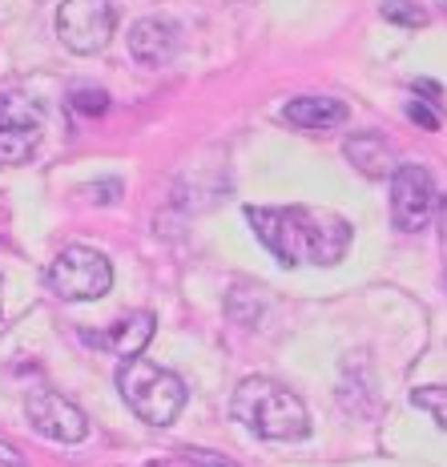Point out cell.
<instances>
[{
    "instance_id": "30bf717a",
    "label": "cell",
    "mask_w": 447,
    "mask_h": 467,
    "mask_svg": "<svg viewBox=\"0 0 447 467\" xmlns=\"http://www.w3.org/2000/svg\"><path fill=\"white\" fill-rule=\"evenodd\" d=\"M283 117L295 130H338V125H347V117H351V109H347L343 101H335V97H295V101H286Z\"/></svg>"
},
{
    "instance_id": "5b68a950",
    "label": "cell",
    "mask_w": 447,
    "mask_h": 467,
    "mask_svg": "<svg viewBox=\"0 0 447 467\" xmlns=\"http://www.w3.org/2000/svg\"><path fill=\"white\" fill-rule=\"evenodd\" d=\"M113 28H118L113 0H61V8H57V36L77 57L101 53Z\"/></svg>"
},
{
    "instance_id": "2e32d148",
    "label": "cell",
    "mask_w": 447,
    "mask_h": 467,
    "mask_svg": "<svg viewBox=\"0 0 447 467\" xmlns=\"http://www.w3.org/2000/svg\"><path fill=\"white\" fill-rule=\"evenodd\" d=\"M431 105H440V101H420V97H415V101L407 105V117L420 121L423 130H440V109H431Z\"/></svg>"
},
{
    "instance_id": "ac0fdd59",
    "label": "cell",
    "mask_w": 447,
    "mask_h": 467,
    "mask_svg": "<svg viewBox=\"0 0 447 467\" xmlns=\"http://www.w3.org/2000/svg\"><path fill=\"white\" fill-rule=\"evenodd\" d=\"M440 238H443V262H447V206L440 213Z\"/></svg>"
},
{
    "instance_id": "5bb4252c",
    "label": "cell",
    "mask_w": 447,
    "mask_h": 467,
    "mask_svg": "<svg viewBox=\"0 0 447 467\" xmlns=\"http://www.w3.org/2000/svg\"><path fill=\"white\" fill-rule=\"evenodd\" d=\"M383 21H391V25H403V28H423L427 25V13L423 8H415L411 0H383Z\"/></svg>"
},
{
    "instance_id": "8fae6325",
    "label": "cell",
    "mask_w": 447,
    "mask_h": 467,
    "mask_svg": "<svg viewBox=\"0 0 447 467\" xmlns=\"http://www.w3.org/2000/svg\"><path fill=\"white\" fill-rule=\"evenodd\" d=\"M153 327H158V318H153L150 310H138V315L121 318L109 335H85V338L97 347H109L113 355H121V358H133V355H141L145 343L153 338Z\"/></svg>"
},
{
    "instance_id": "52a82bcc",
    "label": "cell",
    "mask_w": 447,
    "mask_h": 467,
    "mask_svg": "<svg viewBox=\"0 0 447 467\" xmlns=\"http://www.w3.org/2000/svg\"><path fill=\"white\" fill-rule=\"evenodd\" d=\"M45 109L28 97H0V165H25L41 145Z\"/></svg>"
},
{
    "instance_id": "8992f818",
    "label": "cell",
    "mask_w": 447,
    "mask_h": 467,
    "mask_svg": "<svg viewBox=\"0 0 447 467\" xmlns=\"http://www.w3.org/2000/svg\"><path fill=\"white\" fill-rule=\"evenodd\" d=\"M435 206H440V193H435L431 173L415 161L395 165V173H391V222H395V230L420 234L427 222L435 218Z\"/></svg>"
},
{
    "instance_id": "9c48e42d",
    "label": "cell",
    "mask_w": 447,
    "mask_h": 467,
    "mask_svg": "<svg viewBox=\"0 0 447 467\" xmlns=\"http://www.w3.org/2000/svg\"><path fill=\"white\" fill-rule=\"evenodd\" d=\"M178 53V25L165 16H145L130 28V57L145 69H161Z\"/></svg>"
},
{
    "instance_id": "4fadbf2b",
    "label": "cell",
    "mask_w": 447,
    "mask_h": 467,
    "mask_svg": "<svg viewBox=\"0 0 447 467\" xmlns=\"http://www.w3.org/2000/svg\"><path fill=\"white\" fill-rule=\"evenodd\" d=\"M411 403L420 407V411L431 415L435 427H443V431H447V387H415Z\"/></svg>"
},
{
    "instance_id": "e0dca14e",
    "label": "cell",
    "mask_w": 447,
    "mask_h": 467,
    "mask_svg": "<svg viewBox=\"0 0 447 467\" xmlns=\"http://www.w3.org/2000/svg\"><path fill=\"white\" fill-rule=\"evenodd\" d=\"M0 463H5V467H25V455L16 451L13 443H5V440H0Z\"/></svg>"
},
{
    "instance_id": "6da1fadb",
    "label": "cell",
    "mask_w": 447,
    "mask_h": 467,
    "mask_svg": "<svg viewBox=\"0 0 447 467\" xmlns=\"http://www.w3.org/2000/svg\"><path fill=\"white\" fill-rule=\"evenodd\" d=\"M258 242L283 266H335L351 250V222L315 206H246Z\"/></svg>"
},
{
    "instance_id": "3957f363",
    "label": "cell",
    "mask_w": 447,
    "mask_h": 467,
    "mask_svg": "<svg viewBox=\"0 0 447 467\" xmlns=\"http://www.w3.org/2000/svg\"><path fill=\"white\" fill-rule=\"evenodd\" d=\"M118 391L130 403V411L150 427H170L186 407V383L141 355L125 358L118 367Z\"/></svg>"
},
{
    "instance_id": "7c38bea8",
    "label": "cell",
    "mask_w": 447,
    "mask_h": 467,
    "mask_svg": "<svg viewBox=\"0 0 447 467\" xmlns=\"http://www.w3.org/2000/svg\"><path fill=\"white\" fill-rule=\"evenodd\" d=\"M347 158H351V165H359L367 178H391L395 165H400L395 161V150L379 138V133H355V138L347 141Z\"/></svg>"
},
{
    "instance_id": "ba28073f",
    "label": "cell",
    "mask_w": 447,
    "mask_h": 467,
    "mask_svg": "<svg viewBox=\"0 0 447 467\" xmlns=\"http://www.w3.org/2000/svg\"><path fill=\"white\" fill-rule=\"evenodd\" d=\"M25 415L45 440H57V443H81L89 435V415L81 411L77 403H69L65 395L57 391H33L25 399Z\"/></svg>"
},
{
    "instance_id": "9a60e30c",
    "label": "cell",
    "mask_w": 447,
    "mask_h": 467,
    "mask_svg": "<svg viewBox=\"0 0 447 467\" xmlns=\"http://www.w3.org/2000/svg\"><path fill=\"white\" fill-rule=\"evenodd\" d=\"M69 101H73V109L85 113V117H101L105 109H109V93L105 89H73Z\"/></svg>"
},
{
    "instance_id": "277c9868",
    "label": "cell",
    "mask_w": 447,
    "mask_h": 467,
    "mask_svg": "<svg viewBox=\"0 0 447 467\" xmlns=\"http://www.w3.org/2000/svg\"><path fill=\"white\" fill-rule=\"evenodd\" d=\"M45 282L65 303H97V298L109 295L113 266H109V258L93 246H65L61 254L48 262Z\"/></svg>"
},
{
    "instance_id": "7a4b0ae2",
    "label": "cell",
    "mask_w": 447,
    "mask_h": 467,
    "mask_svg": "<svg viewBox=\"0 0 447 467\" xmlns=\"http://www.w3.org/2000/svg\"><path fill=\"white\" fill-rule=\"evenodd\" d=\"M230 411H234V420L246 431H255L258 440H270V443H298L310 435L307 403L295 391H286L283 383H275V379H262V375L242 379Z\"/></svg>"
}]
</instances>
